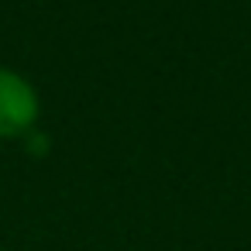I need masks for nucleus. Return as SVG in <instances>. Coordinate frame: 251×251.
<instances>
[{"label": "nucleus", "instance_id": "f03ea898", "mask_svg": "<svg viewBox=\"0 0 251 251\" xmlns=\"http://www.w3.org/2000/svg\"><path fill=\"white\" fill-rule=\"evenodd\" d=\"M21 141H25V148H28V151H31V155H35V158H42V155H45V151H49V148H52V141H49V138H45V134H42V131H38V127H35V131H31V134H25V138H21Z\"/></svg>", "mask_w": 251, "mask_h": 251}, {"label": "nucleus", "instance_id": "f257e3e1", "mask_svg": "<svg viewBox=\"0 0 251 251\" xmlns=\"http://www.w3.org/2000/svg\"><path fill=\"white\" fill-rule=\"evenodd\" d=\"M38 114H42V100L35 83L11 66H0V141L31 134Z\"/></svg>", "mask_w": 251, "mask_h": 251}]
</instances>
